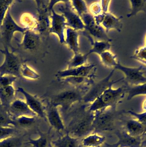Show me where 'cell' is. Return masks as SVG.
I'll return each instance as SVG.
<instances>
[{"instance_id":"cell-23","label":"cell","mask_w":146,"mask_h":147,"mask_svg":"<svg viewBox=\"0 0 146 147\" xmlns=\"http://www.w3.org/2000/svg\"><path fill=\"white\" fill-rule=\"evenodd\" d=\"M94 77V75L87 77L71 76V77H65L61 80H58L61 81L62 82L68 83L74 86H90L94 82L93 80Z\"/></svg>"},{"instance_id":"cell-9","label":"cell","mask_w":146,"mask_h":147,"mask_svg":"<svg viewBox=\"0 0 146 147\" xmlns=\"http://www.w3.org/2000/svg\"><path fill=\"white\" fill-rule=\"evenodd\" d=\"M3 40L4 43V46L11 48L13 49L11 45V41L13 37L14 34L16 32L24 34L27 30L25 27L19 26L12 18L10 13V8L8 9L3 20L2 25L0 28Z\"/></svg>"},{"instance_id":"cell-30","label":"cell","mask_w":146,"mask_h":147,"mask_svg":"<svg viewBox=\"0 0 146 147\" xmlns=\"http://www.w3.org/2000/svg\"><path fill=\"white\" fill-rule=\"evenodd\" d=\"M88 53L82 55L79 53L74 54L73 57L70 60L68 63V68H74L83 66L87 62Z\"/></svg>"},{"instance_id":"cell-14","label":"cell","mask_w":146,"mask_h":147,"mask_svg":"<svg viewBox=\"0 0 146 147\" xmlns=\"http://www.w3.org/2000/svg\"><path fill=\"white\" fill-rule=\"evenodd\" d=\"M94 64L83 65L74 68L67 69L57 72L55 76L58 80H61L67 77H87L94 75Z\"/></svg>"},{"instance_id":"cell-6","label":"cell","mask_w":146,"mask_h":147,"mask_svg":"<svg viewBox=\"0 0 146 147\" xmlns=\"http://www.w3.org/2000/svg\"><path fill=\"white\" fill-rule=\"evenodd\" d=\"M38 10L36 32L47 40L49 38L51 26V10L49 7L50 1H36Z\"/></svg>"},{"instance_id":"cell-3","label":"cell","mask_w":146,"mask_h":147,"mask_svg":"<svg viewBox=\"0 0 146 147\" xmlns=\"http://www.w3.org/2000/svg\"><path fill=\"white\" fill-rule=\"evenodd\" d=\"M126 92V85L117 89H113L112 86L110 87L90 104L88 109L91 111L95 112L108 107H115Z\"/></svg>"},{"instance_id":"cell-13","label":"cell","mask_w":146,"mask_h":147,"mask_svg":"<svg viewBox=\"0 0 146 147\" xmlns=\"http://www.w3.org/2000/svg\"><path fill=\"white\" fill-rule=\"evenodd\" d=\"M53 7L51 10V23L49 33L50 34L54 33L57 35L60 42L64 43H65L64 32L67 28L66 19L63 15L57 13Z\"/></svg>"},{"instance_id":"cell-31","label":"cell","mask_w":146,"mask_h":147,"mask_svg":"<svg viewBox=\"0 0 146 147\" xmlns=\"http://www.w3.org/2000/svg\"><path fill=\"white\" fill-rule=\"evenodd\" d=\"M20 22L25 28L28 30L36 32L38 23L37 18L31 14L28 13H23L20 18Z\"/></svg>"},{"instance_id":"cell-26","label":"cell","mask_w":146,"mask_h":147,"mask_svg":"<svg viewBox=\"0 0 146 147\" xmlns=\"http://www.w3.org/2000/svg\"><path fill=\"white\" fill-rule=\"evenodd\" d=\"M17 125L16 121L12 118L7 109L0 105V126L14 128Z\"/></svg>"},{"instance_id":"cell-46","label":"cell","mask_w":146,"mask_h":147,"mask_svg":"<svg viewBox=\"0 0 146 147\" xmlns=\"http://www.w3.org/2000/svg\"><path fill=\"white\" fill-rule=\"evenodd\" d=\"M141 63L143 64H144V65H146V62H141Z\"/></svg>"},{"instance_id":"cell-34","label":"cell","mask_w":146,"mask_h":147,"mask_svg":"<svg viewBox=\"0 0 146 147\" xmlns=\"http://www.w3.org/2000/svg\"><path fill=\"white\" fill-rule=\"evenodd\" d=\"M71 3L74 10H76L80 18L83 14L88 13L86 4L84 1L73 0L71 1Z\"/></svg>"},{"instance_id":"cell-8","label":"cell","mask_w":146,"mask_h":147,"mask_svg":"<svg viewBox=\"0 0 146 147\" xmlns=\"http://www.w3.org/2000/svg\"><path fill=\"white\" fill-rule=\"evenodd\" d=\"M4 51L5 57L3 63L0 66V76L7 75L17 78L21 77L20 69L22 63L19 58L13 51L10 52L7 46H4Z\"/></svg>"},{"instance_id":"cell-43","label":"cell","mask_w":146,"mask_h":147,"mask_svg":"<svg viewBox=\"0 0 146 147\" xmlns=\"http://www.w3.org/2000/svg\"><path fill=\"white\" fill-rule=\"evenodd\" d=\"M100 1L101 7H102V13L107 12L108 7H109V4L111 1Z\"/></svg>"},{"instance_id":"cell-44","label":"cell","mask_w":146,"mask_h":147,"mask_svg":"<svg viewBox=\"0 0 146 147\" xmlns=\"http://www.w3.org/2000/svg\"><path fill=\"white\" fill-rule=\"evenodd\" d=\"M137 117L142 124L146 125V112L140 115H137Z\"/></svg>"},{"instance_id":"cell-37","label":"cell","mask_w":146,"mask_h":147,"mask_svg":"<svg viewBox=\"0 0 146 147\" xmlns=\"http://www.w3.org/2000/svg\"><path fill=\"white\" fill-rule=\"evenodd\" d=\"M13 2V1L0 0V28L2 25L3 20L6 15V12L9 8V7Z\"/></svg>"},{"instance_id":"cell-20","label":"cell","mask_w":146,"mask_h":147,"mask_svg":"<svg viewBox=\"0 0 146 147\" xmlns=\"http://www.w3.org/2000/svg\"><path fill=\"white\" fill-rule=\"evenodd\" d=\"M16 90L13 86H0V102L1 105L8 109L10 104L15 100Z\"/></svg>"},{"instance_id":"cell-45","label":"cell","mask_w":146,"mask_h":147,"mask_svg":"<svg viewBox=\"0 0 146 147\" xmlns=\"http://www.w3.org/2000/svg\"><path fill=\"white\" fill-rule=\"evenodd\" d=\"M4 51L3 50L1 49H0V52H1V53H2V54H3L4 53Z\"/></svg>"},{"instance_id":"cell-15","label":"cell","mask_w":146,"mask_h":147,"mask_svg":"<svg viewBox=\"0 0 146 147\" xmlns=\"http://www.w3.org/2000/svg\"><path fill=\"white\" fill-rule=\"evenodd\" d=\"M42 37L37 32L27 30L24 33V37L21 45L25 50L37 51L41 47Z\"/></svg>"},{"instance_id":"cell-16","label":"cell","mask_w":146,"mask_h":147,"mask_svg":"<svg viewBox=\"0 0 146 147\" xmlns=\"http://www.w3.org/2000/svg\"><path fill=\"white\" fill-rule=\"evenodd\" d=\"M46 113L47 122L50 126L58 133L65 131V125L61 117L58 107L47 103L46 106Z\"/></svg>"},{"instance_id":"cell-18","label":"cell","mask_w":146,"mask_h":147,"mask_svg":"<svg viewBox=\"0 0 146 147\" xmlns=\"http://www.w3.org/2000/svg\"><path fill=\"white\" fill-rule=\"evenodd\" d=\"M103 13L104 17L101 24L104 27L106 33H108L111 30H115L118 32H120L123 27V24L121 21L123 17L117 18L109 12Z\"/></svg>"},{"instance_id":"cell-29","label":"cell","mask_w":146,"mask_h":147,"mask_svg":"<svg viewBox=\"0 0 146 147\" xmlns=\"http://www.w3.org/2000/svg\"><path fill=\"white\" fill-rule=\"evenodd\" d=\"M101 61L103 65L108 68L114 69L117 64V56L109 51L103 52L100 55Z\"/></svg>"},{"instance_id":"cell-25","label":"cell","mask_w":146,"mask_h":147,"mask_svg":"<svg viewBox=\"0 0 146 147\" xmlns=\"http://www.w3.org/2000/svg\"><path fill=\"white\" fill-rule=\"evenodd\" d=\"M50 132V131L48 133H43L38 131L39 137L36 139L29 138L27 144H31V147H50L52 144Z\"/></svg>"},{"instance_id":"cell-4","label":"cell","mask_w":146,"mask_h":147,"mask_svg":"<svg viewBox=\"0 0 146 147\" xmlns=\"http://www.w3.org/2000/svg\"><path fill=\"white\" fill-rule=\"evenodd\" d=\"M115 107H108L104 110L95 112L93 124L94 133L113 130L116 119Z\"/></svg>"},{"instance_id":"cell-22","label":"cell","mask_w":146,"mask_h":147,"mask_svg":"<svg viewBox=\"0 0 146 147\" xmlns=\"http://www.w3.org/2000/svg\"><path fill=\"white\" fill-rule=\"evenodd\" d=\"M119 140L117 144L113 145L107 144L108 147H138L140 145L139 139L132 136L125 134L118 135Z\"/></svg>"},{"instance_id":"cell-2","label":"cell","mask_w":146,"mask_h":147,"mask_svg":"<svg viewBox=\"0 0 146 147\" xmlns=\"http://www.w3.org/2000/svg\"><path fill=\"white\" fill-rule=\"evenodd\" d=\"M90 104L82 103L66 114L68 123L65 127L66 133L76 138H82L93 131V124L95 113L88 109Z\"/></svg>"},{"instance_id":"cell-11","label":"cell","mask_w":146,"mask_h":147,"mask_svg":"<svg viewBox=\"0 0 146 147\" xmlns=\"http://www.w3.org/2000/svg\"><path fill=\"white\" fill-rule=\"evenodd\" d=\"M80 18L85 25L84 30L95 40L111 42L112 40L107 36L105 30L100 25L96 24L94 17L92 14L87 13L83 14Z\"/></svg>"},{"instance_id":"cell-28","label":"cell","mask_w":146,"mask_h":147,"mask_svg":"<svg viewBox=\"0 0 146 147\" xmlns=\"http://www.w3.org/2000/svg\"><path fill=\"white\" fill-rule=\"evenodd\" d=\"M131 9L129 12L127 14L128 18L136 16L137 13L141 12L146 13V0L142 1H129Z\"/></svg>"},{"instance_id":"cell-24","label":"cell","mask_w":146,"mask_h":147,"mask_svg":"<svg viewBox=\"0 0 146 147\" xmlns=\"http://www.w3.org/2000/svg\"><path fill=\"white\" fill-rule=\"evenodd\" d=\"M105 137L93 133L82 138L81 143L82 147H100L104 142Z\"/></svg>"},{"instance_id":"cell-33","label":"cell","mask_w":146,"mask_h":147,"mask_svg":"<svg viewBox=\"0 0 146 147\" xmlns=\"http://www.w3.org/2000/svg\"><path fill=\"white\" fill-rule=\"evenodd\" d=\"M126 128L131 136L134 137L141 135L144 131V128L141 124L135 120L128 121Z\"/></svg>"},{"instance_id":"cell-12","label":"cell","mask_w":146,"mask_h":147,"mask_svg":"<svg viewBox=\"0 0 146 147\" xmlns=\"http://www.w3.org/2000/svg\"><path fill=\"white\" fill-rule=\"evenodd\" d=\"M16 92H20L24 95L27 105L36 116L44 119L47 122L46 113V106L44 105L42 99L36 95L30 94L22 88H18Z\"/></svg>"},{"instance_id":"cell-42","label":"cell","mask_w":146,"mask_h":147,"mask_svg":"<svg viewBox=\"0 0 146 147\" xmlns=\"http://www.w3.org/2000/svg\"><path fill=\"white\" fill-rule=\"evenodd\" d=\"M90 11L92 14L95 15L94 16L101 14L102 10L100 1H97L92 3L90 6Z\"/></svg>"},{"instance_id":"cell-27","label":"cell","mask_w":146,"mask_h":147,"mask_svg":"<svg viewBox=\"0 0 146 147\" xmlns=\"http://www.w3.org/2000/svg\"><path fill=\"white\" fill-rule=\"evenodd\" d=\"M92 48L89 51L88 53L89 55L95 53L99 55L103 52L109 51L111 47L110 42L107 41H100L93 40L91 42Z\"/></svg>"},{"instance_id":"cell-36","label":"cell","mask_w":146,"mask_h":147,"mask_svg":"<svg viewBox=\"0 0 146 147\" xmlns=\"http://www.w3.org/2000/svg\"><path fill=\"white\" fill-rule=\"evenodd\" d=\"M18 125L23 128H27L32 125L35 121V117L23 116L15 119Z\"/></svg>"},{"instance_id":"cell-40","label":"cell","mask_w":146,"mask_h":147,"mask_svg":"<svg viewBox=\"0 0 146 147\" xmlns=\"http://www.w3.org/2000/svg\"><path fill=\"white\" fill-rule=\"evenodd\" d=\"M17 77L12 75L0 76V86L6 87L12 86L13 82L17 80Z\"/></svg>"},{"instance_id":"cell-35","label":"cell","mask_w":146,"mask_h":147,"mask_svg":"<svg viewBox=\"0 0 146 147\" xmlns=\"http://www.w3.org/2000/svg\"><path fill=\"white\" fill-rule=\"evenodd\" d=\"M20 73L21 76L29 79L37 80L40 77L39 75L29 67L25 63L21 64Z\"/></svg>"},{"instance_id":"cell-48","label":"cell","mask_w":146,"mask_h":147,"mask_svg":"<svg viewBox=\"0 0 146 147\" xmlns=\"http://www.w3.org/2000/svg\"><path fill=\"white\" fill-rule=\"evenodd\" d=\"M50 147H54V146H52V145Z\"/></svg>"},{"instance_id":"cell-5","label":"cell","mask_w":146,"mask_h":147,"mask_svg":"<svg viewBox=\"0 0 146 147\" xmlns=\"http://www.w3.org/2000/svg\"><path fill=\"white\" fill-rule=\"evenodd\" d=\"M53 8L55 11L61 13L64 16L67 26L69 27L78 31L85 29V25L80 16L75 11L71 1H59Z\"/></svg>"},{"instance_id":"cell-32","label":"cell","mask_w":146,"mask_h":147,"mask_svg":"<svg viewBox=\"0 0 146 147\" xmlns=\"http://www.w3.org/2000/svg\"><path fill=\"white\" fill-rule=\"evenodd\" d=\"M128 99H131L135 96L139 95H146V82L137 86H130L126 84Z\"/></svg>"},{"instance_id":"cell-7","label":"cell","mask_w":146,"mask_h":147,"mask_svg":"<svg viewBox=\"0 0 146 147\" xmlns=\"http://www.w3.org/2000/svg\"><path fill=\"white\" fill-rule=\"evenodd\" d=\"M115 70L114 69H113L106 77L96 83L94 82L89 88L88 91L83 97L82 102L85 104H91L106 89L112 86L115 83L123 80V78L117 80L111 81V78L114 74Z\"/></svg>"},{"instance_id":"cell-38","label":"cell","mask_w":146,"mask_h":147,"mask_svg":"<svg viewBox=\"0 0 146 147\" xmlns=\"http://www.w3.org/2000/svg\"><path fill=\"white\" fill-rule=\"evenodd\" d=\"M20 143L19 138L11 136L0 141V147H17Z\"/></svg>"},{"instance_id":"cell-39","label":"cell","mask_w":146,"mask_h":147,"mask_svg":"<svg viewBox=\"0 0 146 147\" xmlns=\"http://www.w3.org/2000/svg\"><path fill=\"white\" fill-rule=\"evenodd\" d=\"M131 57L140 62H146V46L136 50Z\"/></svg>"},{"instance_id":"cell-41","label":"cell","mask_w":146,"mask_h":147,"mask_svg":"<svg viewBox=\"0 0 146 147\" xmlns=\"http://www.w3.org/2000/svg\"><path fill=\"white\" fill-rule=\"evenodd\" d=\"M15 132L14 128L0 126V141L12 136Z\"/></svg>"},{"instance_id":"cell-21","label":"cell","mask_w":146,"mask_h":147,"mask_svg":"<svg viewBox=\"0 0 146 147\" xmlns=\"http://www.w3.org/2000/svg\"><path fill=\"white\" fill-rule=\"evenodd\" d=\"M66 38L65 43L69 48L74 52V54L79 53V45L78 36L80 32L75 30L70 27L66 29Z\"/></svg>"},{"instance_id":"cell-19","label":"cell","mask_w":146,"mask_h":147,"mask_svg":"<svg viewBox=\"0 0 146 147\" xmlns=\"http://www.w3.org/2000/svg\"><path fill=\"white\" fill-rule=\"evenodd\" d=\"M82 138L71 136L68 133L59 137L56 140L52 141L54 147H82Z\"/></svg>"},{"instance_id":"cell-17","label":"cell","mask_w":146,"mask_h":147,"mask_svg":"<svg viewBox=\"0 0 146 147\" xmlns=\"http://www.w3.org/2000/svg\"><path fill=\"white\" fill-rule=\"evenodd\" d=\"M8 111L12 118L14 120L21 116H37L29 108L25 102L20 99L15 100L10 104Z\"/></svg>"},{"instance_id":"cell-10","label":"cell","mask_w":146,"mask_h":147,"mask_svg":"<svg viewBox=\"0 0 146 147\" xmlns=\"http://www.w3.org/2000/svg\"><path fill=\"white\" fill-rule=\"evenodd\" d=\"M144 68L143 66L137 67H125L118 61L114 69L123 73L125 76L123 79L126 84L129 86H135L146 83V77L144 76V74L146 73V71H143Z\"/></svg>"},{"instance_id":"cell-47","label":"cell","mask_w":146,"mask_h":147,"mask_svg":"<svg viewBox=\"0 0 146 147\" xmlns=\"http://www.w3.org/2000/svg\"><path fill=\"white\" fill-rule=\"evenodd\" d=\"M145 44H146V38H145Z\"/></svg>"},{"instance_id":"cell-49","label":"cell","mask_w":146,"mask_h":147,"mask_svg":"<svg viewBox=\"0 0 146 147\" xmlns=\"http://www.w3.org/2000/svg\"><path fill=\"white\" fill-rule=\"evenodd\" d=\"M0 105H1V102H0Z\"/></svg>"},{"instance_id":"cell-1","label":"cell","mask_w":146,"mask_h":147,"mask_svg":"<svg viewBox=\"0 0 146 147\" xmlns=\"http://www.w3.org/2000/svg\"><path fill=\"white\" fill-rule=\"evenodd\" d=\"M58 80L60 82V88L53 92H46L43 96V101H46V103L56 107H60L65 116L75 104L82 102L91 86H74Z\"/></svg>"}]
</instances>
